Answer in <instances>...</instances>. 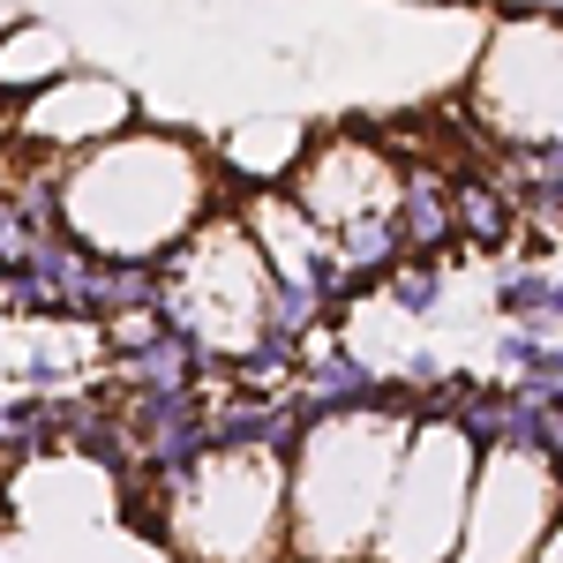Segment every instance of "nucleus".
<instances>
[{"label":"nucleus","mask_w":563,"mask_h":563,"mask_svg":"<svg viewBox=\"0 0 563 563\" xmlns=\"http://www.w3.org/2000/svg\"><path fill=\"white\" fill-rule=\"evenodd\" d=\"M60 233L106 263H166L211 218L218 166L188 135L129 129L53 174Z\"/></svg>","instance_id":"1"},{"label":"nucleus","mask_w":563,"mask_h":563,"mask_svg":"<svg viewBox=\"0 0 563 563\" xmlns=\"http://www.w3.org/2000/svg\"><path fill=\"white\" fill-rule=\"evenodd\" d=\"M406 429H413L406 413H339V421L301 429L294 459H286V556L294 563L376 556Z\"/></svg>","instance_id":"2"},{"label":"nucleus","mask_w":563,"mask_h":563,"mask_svg":"<svg viewBox=\"0 0 563 563\" xmlns=\"http://www.w3.org/2000/svg\"><path fill=\"white\" fill-rule=\"evenodd\" d=\"M121 504L180 563H286V466L263 451H211L174 488L121 481Z\"/></svg>","instance_id":"3"},{"label":"nucleus","mask_w":563,"mask_h":563,"mask_svg":"<svg viewBox=\"0 0 563 563\" xmlns=\"http://www.w3.org/2000/svg\"><path fill=\"white\" fill-rule=\"evenodd\" d=\"M263 301H271V263L233 218H203L158 263V323L180 331L211 368H233L263 339Z\"/></svg>","instance_id":"4"},{"label":"nucleus","mask_w":563,"mask_h":563,"mask_svg":"<svg viewBox=\"0 0 563 563\" xmlns=\"http://www.w3.org/2000/svg\"><path fill=\"white\" fill-rule=\"evenodd\" d=\"M474 443L451 421H413L398 451V481L384 504L376 556L384 563H459L466 541V504H474Z\"/></svg>","instance_id":"5"},{"label":"nucleus","mask_w":563,"mask_h":563,"mask_svg":"<svg viewBox=\"0 0 563 563\" xmlns=\"http://www.w3.org/2000/svg\"><path fill=\"white\" fill-rule=\"evenodd\" d=\"M129 129H135L129 90L113 84V76H76V68L8 113V135H15L23 151H38L45 174L76 166L84 151H98V143H113V135H129Z\"/></svg>","instance_id":"6"},{"label":"nucleus","mask_w":563,"mask_h":563,"mask_svg":"<svg viewBox=\"0 0 563 563\" xmlns=\"http://www.w3.org/2000/svg\"><path fill=\"white\" fill-rule=\"evenodd\" d=\"M68 76V45L60 31H45V23H8L0 31V106L15 113L23 98H38L45 84H60Z\"/></svg>","instance_id":"7"},{"label":"nucleus","mask_w":563,"mask_h":563,"mask_svg":"<svg viewBox=\"0 0 563 563\" xmlns=\"http://www.w3.org/2000/svg\"><path fill=\"white\" fill-rule=\"evenodd\" d=\"M390 225H398V249L406 256H435V249H451V174H435V166H413L406 188L390 196Z\"/></svg>","instance_id":"8"},{"label":"nucleus","mask_w":563,"mask_h":563,"mask_svg":"<svg viewBox=\"0 0 563 563\" xmlns=\"http://www.w3.org/2000/svg\"><path fill=\"white\" fill-rule=\"evenodd\" d=\"M294 166H301V129L294 121H249L241 135H225V166L218 174L256 180L263 196H271V188L294 180Z\"/></svg>","instance_id":"9"},{"label":"nucleus","mask_w":563,"mask_h":563,"mask_svg":"<svg viewBox=\"0 0 563 563\" xmlns=\"http://www.w3.org/2000/svg\"><path fill=\"white\" fill-rule=\"evenodd\" d=\"M60 451V398L53 390H0V459Z\"/></svg>","instance_id":"10"},{"label":"nucleus","mask_w":563,"mask_h":563,"mask_svg":"<svg viewBox=\"0 0 563 563\" xmlns=\"http://www.w3.org/2000/svg\"><path fill=\"white\" fill-rule=\"evenodd\" d=\"M451 225H466L474 249H496L511 233V196L481 174H451Z\"/></svg>","instance_id":"11"},{"label":"nucleus","mask_w":563,"mask_h":563,"mask_svg":"<svg viewBox=\"0 0 563 563\" xmlns=\"http://www.w3.org/2000/svg\"><path fill=\"white\" fill-rule=\"evenodd\" d=\"M496 308L511 316V323H541V308H549V278L541 271H504V286H496Z\"/></svg>","instance_id":"12"},{"label":"nucleus","mask_w":563,"mask_h":563,"mask_svg":"<svg viewBox=\"0 0 563 563\" xmlns=\"http://www.w3.org/2000/svg\"><path fill=\"white\" fill-rule=\"evenodd\" d=\"M390 301L413 308V316H429L435 308V271H390Z\"/></svg>","instance_id":"13"},{"label":"nucleus","mask_w":563,"mask_h":563,"mask_svg":"<svg viewBox=\"0 0 563 563\" xmlns=\"http://www.w3.org/2000/svg\"><path fill=\"white\" fill-rule=\"evenodd\" d=\"M519 384H533V390H563V346H541L533 361L519 368Z\"/></svg>","instance_id":"14"},{"label":"nucleus","mask_w":563,"mask_h":563,"mask_svg":"<svg viewBox=\"0 0 563 563\" xmlns=\"http://www.w3.org/2000/svg\"><path fill=\"white\" fill-rule=\"evenodd\" d=\"M541 346H549V339H541L533 323H519V331H504V346H496V353H504V368H526Z\"/></svg>","instance_id":"15"},{"label":"nucleus","mask_w":563,"mask_h":563,"mask_svg":"<svg viewBox=\"0 0 563 563\" xmlns=\"http://www.w3.org/2000/svg\"><path fill=\"white\" fill-rule=\"evenodd\" d=\"M541 563H563V519H556V533L541 541Z\"/></svg>","instance_id":"16"},{"label":"nucleus","mask_w":563,"mask_h":563,"mask_svg":"<svg viewBox=\"0 0 563 563\" xmlns=\"http://www.w3.org/2000/svg\"><path fill=\"white\" fill-rule=\"evenodd\" d=\"M549 316H563V278H549V308H541V323H549Z\"/></svg>","instance_id":"17"},{"label":"nucleus","mask_w":563,"mask_h":563,"mask_svg":"<svg viewBox=\"0 0 563 563\" xmlns=\"http://www.w3.org/2000/svg\"><path fill=\"white\" fill-rule=\"evenodd\" d=\"M0 488H8V459H0Z\"/></svg>","instance_id":"18"},{"label":"nucleus","mask_w":563,"mask_h":563,"mask_svg":"<svg viewBox=\"0 0 563 563\" xmlns=\"http://www.w3.org/2000/svg\"><path fill=\"white\" fill-rule=\"evenodd\" d=\"M0 31H8V15H0Z\"/></svg>","instance_id":"19"}]
</instances>
